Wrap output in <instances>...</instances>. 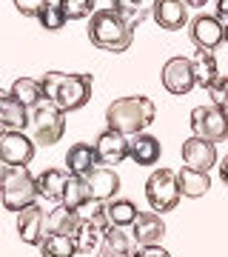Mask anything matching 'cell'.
Masks as SVG:
<instances>
[{"mask_svg": "<svg viewBox=\"0 0 228 257\" xmlns=\"http://www.w3.org/2000/svg\"><path fill=\"white\" fill-rule=\"evenodd\" d=\"M46 220H49V214H46L40 206H29V209H23L18 214V234L20 240L26 243V246H40L46 240V234H49V229H46Z\"/></svg>", "mask_w": 228, "mask_h": 257, "instance_id": "obj_13", "label": "cell"}, {"mask_svg": "<svg viewBox=\"0 0 228 257\" xmlns=\"http://www.w3.org/2000/svg\"><path fill=\"white\" fill-rule=\"evenodd\" d=\"M225 43H228V26H225Z\"/></svg>", "mask_w": 228, "mask_h": 257, "instance_id": "obj_39", "label": "cell"}, {"mask_svg": "<svg viewBox=\"0 0 228 257\" xmlns=\"http://www.w3.org/2000/svg\"><path fill=\"white\" fill-rule=\"evenodd\" d=\"M0 197L6 211H23L37 203V180L29 175L26 166H9V172L0 183Z\"/></svg>", "mask_w": 228, "mask_h": 257, "instance_id": "obj_4", "label": "cell"}, {"mask_svg": "<svg viewBox=\"0 0 228 257\" xmlns=\"http://www.w3.org/2000/svg\"><path fill=\"white\" fill-rule=\"evenodd\" d=\"M191 135L211 143H222L228 140V111L217 109V106H197L191 109Z\"/></svg>", "mask_w": 228, "mask_h": 257, "instance_id": "obj_7", "label": "cell"}, {"mask_svg": "<svg viewBox=\"0 0 228 257\" xmlns=\"http://www.w3.org/2000/svg\"><path fill=\"white\" fill-rule=\"evenodd\" d=\"M49 0H15V9L23 15V18H40V12Z\"/></svg>", "mask_w": 228, "mask_h": 257, "instance_id": "obj_33", "label": "cell"}, {"mask_svg": "<svg viewBox=\"0 0 228 257\" xmlns=\"http://www.w3.org/2000/svg\"><path fill=\"white\" fill-rule=\"evenodd\" d=\"M177 183H180L182 197L197 200V197H202V194H208L211 177H208V172H197V169H188V166H185V169L177 172Z\"/></svg>", "mask_w": 228, "mask_h": 257, "instance_id": "obj_21", "label": "cell"}, {"mask_svg": "<svg viewBox=\"0 0 228 257\" xmlns=\"http://www.w3.org/2000/svg\"><path fill=\"white\" fill-rule=\"evenodd\" d=\"M131 257H171L163 246H140Z\"/></svg>", "mask_w": 228, "mask_h": 257, "instance_id": "obj_34", "label": "cell"}, {"mask_svg": "<svg viewBox=\"0 0 228 257\" xmlns=\"http://www.w3.org/2000/svg\"><path fill=\"white\" fill-rule=\"evenodd\" d=\"M66 132V111L52 100H43L32 109V140L37 146H55Z\"/></svg>", "mask_w": 228, "mask_h": 257, "instance_id": "obj_5", "label": "cell"}, {"mask_svg": "<svg viewBox=\"0 0 228 257\" xmlns=\"http://www.w3.org/2000/svg\"><path fill=\"white\" fill-rule=\"evenodd\" d=\"M131 237H128L123 229L117 226H109V231L103 234V243H100V254L97 257H131Z\"/></svg>", "mask_w": 228, "mask_h": 257, "instance_id": "obj_24", "label": "cell"}, {"mask_svg": "<svg viewBox=\"0 0 228 257\" xmlns=\"http://www.w3.org/2000/svg\"><path fill=\"white\" fill-rule=\"evenodd\" d=\"M66 20H86L94 15V0H57Z\"/></svg>", "mask_w": 228, "mask_h": 257, "instance_id": "obj_30", "label": "cell"}, {"mask_svg": "<svg viewBox=\"0 0 228 257\" xmlns=\"http://www.w3.org/2000/svg\"><path fill=\"white\" fill-rule=\"evenodd\" d=\"M40 254L43 257H74L77 254L74 237H69V234H46V240L40 243Z\"/></svg>", "mask_w": 228, "mask_h": 257, "instance_id": "obj_28", "label": "cell"}, {"mask_svg": "<svg viewBox=\"0 0 228 257\" xmlns=\"http://www.w3.org/2000/svg\"><path fill=\"white\" fill-rule=\"evenodd\" d=\"M131 237L137 246H160V240L165 237V220L157 211H140L131 226Z\"/></svg>", "mask_w": 228, "mask_h": 257, "instance_id": "obj_14", "label": "cell"}, {"mask_svg": "<svg viewBox=\"0 0 228 257\" xmlns=\"http://www.w3.org/2000/svg\"><path fill=\"white\" fill-rule=\"evenodd\" d=\"M151 18L157 20V26L165 32H177L188 23V6L182 0H154L151 6Z\"/></svg>", "mask_w": 228, "mask_h": 257, "instance_id": "obj_15", "label": "cell"}, {"mask_svg": "<svg viewBox=\"0 0 228 257\" xmlns=\"http://www.w3.org/2000/svg\"><path fill=\"white\" fill-rule=\"evenodd\" d=\"M182 3H185V6H194V9H200V6L208 3V0H182Z\"/></svg>", "mask_w": 228, "mask_h": 257, "instance_id": "obj_37", "label": "cell"}, {"mask_svg": "<svg viewBox=\"0 0 228 257\" xmlns=\"http://www.w3.org/2000/svg\"><path fill=\"white\" fill-rule=\"evenodd\" d=\"M217 169H219V180H222V183L228 186V155L222 157V160H219V166H217Z\"/></svg>", "mask_w": 228, "mask_h": 257, "instance_id": "obj_36", "label": "cell"}, {"mask_svg": "<svg viewBox=\"0 0 228 257\" xmlns=\"http://www.w3.org/2000/svg\"><path fill=\"white\" fill-rule=\"evenodd\" d=\"M205 92H208V97H211V106L228 111V74H219Z\"/></svg>", "mask_w": 228, "mask_h": 257, "instance_id": "obj_32", "label": "cell"}, {"mask_svg": "<svg viewBox=\"0 0 228 257\" xmlns=\"http://www.w3.org/2000/svg\"><path fill=\"white\" fill-rule=\"evenodd\" d=\"M6 172H9V166L3 163V157H0V183H3V177H6Z\"/></svg>", "mask_w": 228, "mask_h": 257, "instance_id": "obj_38", "label": "cell"}, {"mask_svg": "<svg viewBox=\"0 0 228 257\" xmlns=\"http://www.w3.org/2000/svg\"><path fill=\"white\" fill-rule=\"evenodd\" d=\"M217 18L222 20V26H228V0H217Z\"/></svg>", "mask_w": 228, "mask_h": 257, "instance_id": "obj_35", "label": "cell"}, {"mask_svg": "<svg viewBox=\"0 0 228 257\" xmlns=\"http://www.w3.org/2000/svg\"><path fill=\"white\" fill-rule=\"evenodd\" d=\"M94 152H97L100 166H109V169L111 166H120L128 157V138L114 132V128H106L94 140Z\"/></svg>", "mask_w": 228, "mask_h": 257, "instance_id": "obj_11", "label": "cell"}, {"mask_svg": "<svg viewBox=\"0 0 228 257\" xmlns=\"http://www.w3.org/2000/svg\"><path fill=\"white\" fill-rule=\"evenodd\" d=\"M37 20H40V26H43L46 32H60V29L69 23L66 15H63V9H60L57 3H52V0L43 6V12H40V18H37Z\"/></svg>", "mask_w": 228, "mask_h": 257, "instance_id": "obj_31", "label": "cell"}, {"mask_svg": "<svg viewBox=\"0 0 228 257\" xmlns=\"http://www.w3.org/2000/svg\"><path fill=\"white\" fill-rule=\"evenodd\" d=\"M154 103L146 94H131V97H117L114 103H109L106 109V123L109 128L126 135V138H134V135H143L151 123H154Z\"/></svg>", "mask_w": 228, "mask_h": 257, "instance_id": "obj_2", "label": "cell"}, {"mask_svg": "<svg viewBox=\"0 0 228 257\" xmlns=\"http://www.w3.org/2000/svg\"><path fill=\"white\" fill-rule=\"evenodd\" d=\"M111 9L117 12L120 18L126 20L131 29H137L143 20H146V9H143V0H114Z\"/></svg>", "mask_w": 228, "mask_h": 257, "instance_id": "obj_29", "label": "cell"}, {"mask_svg": "<svg viewBox=\"0 0 228 257\" xmlns=\"http://www.w3.org/2000/svg\"><path fill=\"white\" fill-rule=\"evenodd\" d=\"M191 66H194L197 86H202V89H208L211 83L219 77V72H217V57H214V52L197 49V52H194V57H191Z\"/></svg>", "mask_w": 228, "mask_h": 257, "instance_id": "obj_25", "label": "cell"}, {"mask_svg": "<svg viewBox=\"0 0 228 257\" xmlns=\"http://www.w3.org/2000/svg\"><path fill=\"white\" fill-rule=\"evenodd\" d=\"M35 140L26 132H15V128H3L0 132V157L6 166H29L35 157Z\"/></svg>", "mask_w": 228, "mask_h": 257, "instance_id": "obj_9", "label": "cell"}, {"mask_svg": "<svg viewBox=\"0 0 228 257\" xmlns=\"http://www.w3.org/2000/svg\"><path fill=\"white\" fill-rule=\"evenodd\" d=\"M86 183H89V192H91V200H100V203H109L117 197L120 192V175L109 166H97L89 177H86Z\"/></svg>", "mask_w": 228, "mask_h": 257, "instance_id": "obj_16", "label": "cell"}, {"mask_svg": "<svg viewBox=\"0 0 228 257\" xmlns=\"http://www.w3.org/2000/svg\"><path fill=\"white\" fill-rule=\"evenodd\" d=\"M180 183H177V172L171 169H154L146 180V200L151 211H171L180 203Z\"/></svg>", "mask_w": 228, "mask_h": 257, "instance_id": "obj_6", "label": "cell"}, {"mask_svg": "<svg viewBox=\"0 0 228 257\" xmlns=\"http://www.w3.org/2000/svg\"><path fill=\"white\" fill-rule=\"evenodd\" d=\"M66 166H69V175L89 177L91 172L100 166V160H97L94 146H89V143H74V146H69V152H66Z\"/></svg>", "mask_w": 228, "mask_h": 257, "instance_id": "obj_19", "label": "cell"}, {"mask_svg": "<svg viewBox=\"0 0 228 257\" xmlns=\"http://www.w3.org/2000/svg\"><path fill=\"white\" fill-rule=\"evenodd\" d=\"M32 123V114L18 97H12V92L0 89V126L15 128V132H26V126Z\"/></svg>", "mask_w": 228, "mask_h": 257, "instance_id": "obj_18", "label": "cell"}, {"mask_svg": "<svg viewBox=\"0 0 228 257\" xmlns=\"http://www.w3.org/2000/svg\"><path fill=\"white\" fill-rule=\"evenodd\" d=\"M109 3H114V0H109Z\"/></svg>", "mask_w": 228, "mask_h": 257, "instance_id": "obj_40", "label": "cell"}, {"mask_svg": "<svg viewBox=\"0 0 228 257\" xmlns=\"http://www.w3.org/2000/svg\"><path fill=\"white\" fill-rule=\"evenodd\" d=\"M43 89H46V100H52L55 106L69 114V111L83 109L91 100V89H94V77L86 72L69 74V72H46L43 77Z\"/></svg>", "mask_w": 228, "mask_h": 257, "instance_id": "obj_1", "label": "cell"}, {"mask_svg": "<svg viewBox=\"0 0 228 257\" xmlns=\"http://www.w3.org/2000/svg\"><path fill=\"white\" fill-rule=\"evenodd\" d=\"M89 40L103 52H126L134 40V29L114 9H97L89 20Z\"/></svg>", "mask_w": 228, "mask_h": 257, "instance_id": "obj_3", "label": "cell"}, {"mask_svg": "<svg viewBox=\"0 0 228 257\" xmlns=\"http://www.w3.org/2000/svg\"><path fill=\"white\" fill-rule=\"evenodd\" d=\"M77 226H80V211L66 209V206H57V209L49 211V220H46L49 234H69V237H74Z\"/></svg>", "mask_w": 228, "mask_h": 257, "instance_id": "obj_23", "label": "cell"}, {"mask_svg": "<svg viewBox=\"0 0 228 257\" xmlns=\"http://www.w3.org/2000/svg\"><path fill=\"white\" fill-rule=\"evenodd\" d=\"M160 80H163V89L168 94H188L197 86V77H194V66H191V57H168L163 66V74H160Z\"/></svg>", "mask_w": 228, "mask_h": 257, "instance_id": "obj_8", "label": "cell"}, {"mask_svg": "<svg viewBox=\"0 0 228 257\" xmlns=\"http://www.w3.org/2000/svg\"><path fill=\"white\" fill-rule=\"evenodd\" d=\"M182 163L188 169H197V172H208L211 166H217V143L211 140H202V138H188L182 140Z\"/></svg>", "mask_w": 228, "mask_h": 257, "instance_id": "obj_12", "label": "cell"}, {"mask_svg": "<svg viewBox=\"0 0 228 257\" xmlns=\"http://www.w3.org/2000/svg\"><path fill=\"white\" fill-rule=\"evenodd\" d=\"M191 40L197 49H205V52H214L219 43H225V26L217 15H197L191 20Z\"/></svg>", "mask_w": 228, "mask_h": 257, "instance_id": "obj_10", "label": "cell"}, {"mask_svg": "<svg viewBox=\"0 0 228 257\" xmlns=\"http://www.w3.org/2000/svg\"><path fill=\"white\" fill-rule=\"evenodd\" d=\"M137 206L126 197H114V200L106 203V217H109V226H117V229H126V226H134L137 220Z\"/></svg>", "mask_w": 228, "mask_h": 257, "instance_id": "obj_26", "label": "cell"}, {"mask_svg": "<svg viewBox=\"0 0 228 257\" xmlns=\"http://www.w3.org/2000/svg\"><path fill=\"white\" fill-rule=\"evenodd\" d=\"M163 155V146H160V140L151 138V135H134V138L128 140V157L134 160L137 166H154Z\"/></svg>", "mask_w": 228, "mask_h": 257, "instance_id": "obj_20", "label": "cell"}, {"mask_svg": "<svg viewBox=\"0 0 228 257\" xmlns=\"http://www.w3.org/2000/svg\"><path fill=\"white\" fill-rule=\"evenodd\" d=\"M69 169H46L35 177L37 180V197L49 203H63V192L69 183Z\"/></svg>", "mask_w": 228, "mask_h": 257, "instance_id": "obj_17", "label": "cell"}, {"mask_svg": "<svg viewBox=\"0 0 228 257\" xmlns=\"http://www.w3.org/2000/svg\"><path fill=\"white\" fill-rule=\"evenodd\" d=\"M89 200H91V192H89V183H86V177L72 175V177H69V183H66L63 203H60V206H66V209H74V211H80Z\"/></svg>", "mask_w": 228, "mask_h": 257, "instance_id": "obj_27", "label": "cell"}, {"mask_svg": "<svg viewBox=\"0 0 228 257\" xmlns=\"http://www.w3.org/2000/svg\"><path fill=\"white\" fill-rule=\"evenodd\" d=\"M12 97H18L26 109H37L40 103L46 100V89H43V80H35V77H18L12 83Z\"/></svg>", "mask_w": 228, "mask_h": 257, "instance_id": "obj_22", "label": "cell"}]
</instances>
